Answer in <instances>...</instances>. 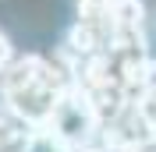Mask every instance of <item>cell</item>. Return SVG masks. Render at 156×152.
<instances>
[{"label": "cell", "mask_w": 156, "mask_h": 152, "mask_svg": "<svg viewBox=\"0 0 156 152\" xmlns=\"http://www.w3.org/2000/svg\"><path fill=\"white\" fill-rule=\"evenodd\" d=\"M78 152H110V149H107L103 142H89V145H82Z\"/></svg>", "instance_id": "obj_5"}, {"label": "cell", "mask_w": 156, "mask_h": 152, "mask_svg": "<svg viewBox=\"0 0 156 152\" xmlns=\"http://www.w3.org/2000/svg\"><path fill=\"white\" fill-rule=\"evenodd\" d=\"M53 134H60L68 145H75V149H82V145L96 142L99 138V120L96 113H92V106H89V99L82 95V88H68V92L57 99V110H53V117H50L46 124Z\"/></svg>", "instance_id": "obj_1"}, {"label": "cell", "mask_w": 156, "mask_h": 152, "mask_svg": "<svg viewBox=\"0 0 156 152\" xmlns=\"http://www.w3.org/2000/svg\"><path fill=\"white\" fill-rule=\"evenodd\" d=\"M11 60H14V46H11V39L4 36V32H0V71H4V67H7Z\"/></svg>", "instance_id": "obj_4"}, {"label": "cell", "mask_w": 156, "mask_h": 152, "mask_svg": "<svg viewBox=\"0 0 156 152\" xmlns=\"http://www.w3.org/2000/svg\"><path fill=\"white\" fill-rule=\"evenodd\" d=\"M78 4H114V0H78Z\"/></svg>", "instance_id": "obj_6"}, {"label": "cell", "mask_w": 156, "mask_h": 152, "mask_svg": "<svg viewBox=\"0 0 156 152\" xmlns=\"http://www.w3.org/2000/svg\"><path fill=\"white\" fill-rule=\"evenodd\" d=\"M25 152H78L75 145H68L60 134H53L50 127H36L29 134V149Z\"/></svg>", "instance_id": "obj_2"}, {"label": "cell", "mask_w": 156, "mask_h": 152, "mask_svg": "<svg viewBox=\"0 0 156 152\" xmlns=\"http://www.w3.org/2000/svg\"><path fill=\"white\" fill-rule=\"evenodd\" d=\"M153 81H156V60H153Z\"/></svg>", "instance_id": "obj_7"}, {"label": "cell", "mask_w": 156, "mask_h": 152, "mask_svg": "<svg viewBox=\"0 0 156 152\" xmlns=\"http://www.w3.org/2000/svg\"><path fill=\"white\" fill-rule=\"evenodd\" d=\"M135 110H138V117L146 120L149 134H153V145H156V81H153V85H146L142 92L135 95Z\"/></svg>", "instance_id": "obj_3"}]
</instances>
